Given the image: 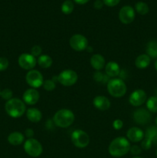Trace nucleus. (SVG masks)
<instances>
[{"instance_id":"obj_1","label":"nucleus","mask_w":157,"mask_h":158,"mask_svg":"<svg viewBox=\"0 0 157 158\" xmlns=\"http://www.w3.org/2000/svg\"><path fill=\"white\" fill-rule=\"evenodd\" d=\"M130 148V143L127 139L123 137H116L109 144V153L114 157H121L129 152Z\"/></svg>"},{"instance_id":"obj_2","label":"nucleus","mask_w":157,"mask_h":158,"mask_svg":"<svg viewBox=\"0 0 157 158\" xmlns=\"http://www.w3.org/2000/svg\"><path fill=\"white\" fill-rule=\"evenodd\" d=\"M5 110L9 117L12 118H18L25 114L26 107L22 100L18 98H12L6 102Z\"/></svg>"},{"instance_id":"obj_3","label":"nucleus","mask_w":157,"mask_h":158,"mask_svg":"<svg viewBox=\"0 0 157 158\" xmlns=\"http://www.w3.org/2000/svg\"><path fill=\"white\" fill-rule=\"evenodd\" d=\"M75 115L69 109H61L57 111L53 117V121L57 127L61 128L69 127L73 123Z\"/></svg>"},{"instance_id":"obj_4","label":"nucleus","mask_w":157,"mask_h":158,"mask_svg":"<svg viewBox=\"0 0 157 158\" xmlns=\"http://www.w3.org/2000/svg\"><path fill=\"white\" fill-rule=\"evenodd\" d=\"M107 90L112 97L119 98L123 97L126 94L127 87L122 79L113 78L109 80V81L108 82Z\"/></svg>"},{"instance_id":"obj_5","label":"nucleus","mask_w":157,"mask_h":158,"mask_svg":"<svg viewBox=\"0 0 157 158\" xmlns=\"http://www.w3.org/2000/svg\"><path fill=\"white\" fill-rule=\"evenodd\" d=\"M24 151L32 157H37L42 153V146L38 140L34 138L28 139L24 143Z\"/></svg>"},{"instance_id":"obj_6","label":"nucleus","mask_w":157,"mask_h":158,"mask_svg":"<svg viewBox=\"0 0 157 158\" xmlns=\"http://www.w3.org/2000/svg\"><path fill=\"white\" fill-rule=\"evenodd\" d=\"M71 140L76 148H85L89 145L90 139L86 132L82 130H75L71 134Z\"/></svg>"},{"instance_id":"obj_7","label":"nucleus","mask_w":157,"mask_h":158,"mask_svg":"<svg viewBox=\"0 0 157 158\" xmlns=\"http://www.w3.org/2000/svg\"><path fill=\"white\" fill-rule=\"evenodd\" d=\"M55 78L62 86H71L75 84L78 80V74L72 69H66L60 73L59 75Z\"/></svg>"},{"instance_id":"obj_8","label":"nucleus","mask_w":157,"mask_h":158,"mask_svg":"<svg viewBox=\"0 0 157 158\" xmlns=\"http://www.w3.org/2000/svg\"><path fill=\"white\" fill-rule=\"evenodd\" d=\"M28 84L33 89L39 88L43 84V77L39 71L36 69H31L27 73L26 77Z\"/></svg>"},{"instance_id":"obj_9","label":"nucleus","mask_w":157,"mask_h":158,"mask_svg":"<svg viewBox=\"0 0 157 158\" xmlns=\"http://www.w3.org/2000/svg\"><path fill=\"white\" fill-rule=\"evenodd\" d=\"M71 48L77 52L86 50L88 47V40L81 34H75L69 40Z\"/></svg>"},{"instance_id":"obj_10","label":"nucleus","mask_w":157,"mask_h":158,"mask_svg":"<svg viewBox=\"0 0 157 158\" xmlns=\"http://www.w3.org/2000/svg\"><path fill=\"white\" fill-rule=\"evenodd\" d=\"M18 65L20 67L26 70L33 69L36 65L37 60L35 56L29 53H22L19 56L18 60Z\"/></svg>"},{"instance_id":"obj_11","label":"nucleus","mask_w":157,"mask_h":158,"mask_svg":"<svg viewBox=\"0 0 157 158\" xmlns=\"http://www.w3.org/2000/svg\"><path fill=\"white\" fill-rule=\"evenodd\" d=\"M119 19L123 24H129L135 19V11L132 6H125L120 9Z\"/></svg>"},{"instance_id":"obj_12","label":"nucleus","mask_w":157,"mask_h":158,"mask_svg":"<svg viewBox=\"0 0 157 158\" xmlns=\"http://www.w3.org/2000/svg\"><path fill=\"white\" fill-rule=\"evenodd\" d=\"M147 95L143 89H135L129 96V101L132 106H139L146 101Z\"/></svg>"},{"instance_id":"obj_13","label":"nucleus","mask_w":157,"mask_h":158,"mask_svg":"<svg viewBox=\"0 0 157 158\" xmlns=\"http://www.w3.org/2000/svg\"><path fill=\"white\" fill-rule=\"evenodd\" d=\"M133 120L137 124L145 125L150 121L151 114L149 110L144 108L137 109L133 113Z\"/></svg>"},{"instance_id":"obj_14","label":"nucleus","mask_w":157,"mask_h":158,"mask_svg":"<svg viewBox=\"0 0 157 158\" xmlns=\"http://www.w3.org/2000/svg\"><path fill=\"white\" fill-rule=\"evenodd\" d=\"M22 98L24 103H27L29 105H34L38 101L39 94L35 89L31 88V89H28L25 91V93L23 94Z\"/></svg>"},{"instance_id":"obj_15","label":"nucleus","mask_w":157,"mask_h":158,"mask_svg":"<svg viewBox=\"0 0 157 158\" xmlns=\"http://www.w3.org/2000/svg\"><path fill=\"white\" fill-rule=\"evenodd\" d=\"M126 135L130 141L135 142V143L143 140L145 137L143 131L140 128L136 127H133L129 129V131L126 133Z\"/></svg>"},{"instance_id":"obj_16","label":"nucleus","mask_w":157,"mask_h":158,"mask_svg":"<svg viewBox=\"0 0 157 158\" xmlns=\"http://www.w3.org/2000/svg\"><path fill=\"white\" fill-rule=\"evenodd\" d=\"M93 105L99 110L105 111L110 107L111 103L107 97L104 96H97L94 98Z\"/></svg>"},{"instance_id":"obj_17","label":"nucleus","mask_w":157,"mask_h":158,"mask_svg":"<svg viewBox=\"0 0 157 158\" xmlns=\"http://www.w3.org/2000/svg\"><path fill=\"white\" fill-rule=\"evenodd\" d=\"M105 71L106 74L109 77H115L119 75L120 67L118 63L115 62H109L105 66Z\"/></svg>"},{"instance_id":"obj_18","label":"nucleus","mask_w":157,"mask_h":158,"mask_svg":"<svg viewBox=\"0 0 157 158\" xmlns=\"http://www.w3.org/2000/svg\"><path fill=\"white\" fill-rule=\"evenodd\" d=\"M90 63L93 69L99 71L105 67V58L100 54H95L91 57Z\"/></svg>"},{"instance_id":"obj_19","label":"nucleus","mask_w":157,"mask_h":158,"mask_svg":"<svg viewBox=\"0 0 157 158\" xmlns=\"http://www.w3.org/2000/svg\"><path fill=\"white\" fill-rule=\"evenodd\" d=\"M26 117L29 121L32 123H38L41 120L42 114L41 111L37 108H29L26 111Z\"/></svg>"},{"instance_id":"obj_20","label":"nucleus","mask_w":157,"mask_h":158,"mask_svg":"<svg viewBox=\"0 0 157 158\" xmlns=\"http://www.w3.org/2000/svg\"><path fill=\"white\" fill-rule=\"evenodd\" d=\"M151 59L147 54H141L139 56L135 61V65L138 69H143L147 68L150 64Z\"/></svg>"},{"instance_id":"obj_21","label":"nucleus","mask_w":157,"mask_h":158,"mask_svg":"<svg viewBox=\"0 0 157 158\" xmlns=\"http://www.w3.org/2000/svg\"><path fill=\"white\" fill-rule=\"evenodd\" d=\"M25 140L23 134L20 132H13L8 137V142L13 146H18L22 144Z\"/></svg>"},{"instance_id":"obj_22","label":"nucleus","mask_w":157,"mask_h":158,"mask_svg":"<svg viewBox=\"0 0 157 158\" xmlns=\"http://www.w3.org/2000/svg\"><path fill=\"white\" fill-rule=\"evenodd\" d=\"M144 137L150 140L152 144H157V126H151L148 127Z\"/></svg>"},{"instance_id":"obj_23","label":"nucleus","mask_w":157,"mask_h":158,"mask_svg":"<svg viewBox=\"0 0 157 158\" xmlns=\"http://www.w3.org/2000/svg\"><path fill=\"white\" fill-rule=\"evenodd\" d=\"M146 53L150 58H157V40H151L147 43Z\"/></svg>"},{"instance_id":"obj_24","label":"nucleus","mask_w":157,"mask_h":158,"mask_svg":"<svg viewBox=\"0 0 157 158\" xmlns=\"http://www.w3.org/2000/svg\"><path fill=\"white\" fill-rule=\"evenodd\" d=\"M38 64L43 69H48L52 65V59L48 55H41L38 56Z\"/></svg>"},{"instance_id":"obj_25","label":"nucleus","mask_w":157,"mask_h":158,"mask_svg":"<svg viewBox=\"0 0 157 158\" xmlns=\"http://www.w3.org/2000/svg\"><path fill=\"white\" fill-rule=\"evenodd\" d=\"M146 107L149 112L157 113V97H150L146 101Z\"/></svg>"},{"instance_id":"obj_26","label":"nucleus","mask_w":157,"mask_h":158,"mask_svg":"<svg viewBox=\"0 0 157 158\" xmlns=\"http://www.w3.org/2000/svg\"><path fill=\"white\" fill-rule=\"evenodd\" d=\"M74 9V4L71 0H66L62 3L61 6V10L66 15L72 13Z\"/></svg>"},{"instance_id":"obj_27","label":"nucleus","mask_w":157,"mask_h":158,"mask_svg":"<svg viewBox=\"0 0 157 158\" xmlns=\"http://www.w3.org/2000/svg\"><path fill=\"white\" fill-rule=\"evenodd\" d=\"M135 9L136 12L140 15H146L149 11L148 5L146 3L143 2H138L135 4Z\"/></svg>"},{"instance_id":"obj_28","label":"nucleus","mask_w":157,"mask_h":158,"mask_svg":"<svg viewBox=\"0 0 157 158\" xmlns=\"http://www.w3.org/2000/svg\"><path fill=\"white\" fill-rule=\"evenodd\" d=\"M94 80H95V81L97 82V83H106L109 81V77H108L106 74H103V73L99 72V71H97V72H95V73H94Z\"/></svg>"},{"instance_id":"obj_29","label":"nucleus","mask_w":157,"mask_h":158,"mask_svg":"<svg viewBox=\"0 0 157 158\" xmlns=\"http://www.w3.org/2000/svg\"><path fill=\"white\" fill-rule=\"evenodd\" d=\"M43 88L47 91H52L55 88V82L52 80H46L43 82Z\"/></svg>"},{"instance_id":"obj_30","label":"nucleus","mask_w":157,"mask_h":158,"mask_svg":"<svg viewBox=\"0 0 157 158\" xmlns=\"http://www.w3.org/2000/svg\"><path fill=\"white\" fill-rule=\"evenodd\" d=\"M12 95H13V94H12V91L10 89H4L3 90L1 91V94H0L3 100H7V101L12 98Z\"/></svg>"},{"instance_id":"obj_31","label":"nucleus","mask_w":157,"mask_h":158,"mask_svg":"<svg viewBox=\"0 0 157 158\" xmlns=\"http://www.w3.org/2000/svg\"><path fill=\"white\" fill-rule=\"evenodd\" d=\"M33 56H40L42 54V47L41 46H38V45H35V46H32V49H31V53Z\"/></svg>"},{"instance_id":"obj_32","label":"nucleus","mask_w":157,"mask_h":158,"mask_svg":"<svg viewBox=\"0 0 157 158\" xmlns=\"http://www.w3.org/2000/svg\"><path fill=\"white\" fill-rule=\"evenodd\" d=\"M9 66V60L6 57H0V71H4Z\"/></svg>"},{"instance_id":"obj_33","label":"nucleus","mask_w":157,"mask_h":158,"mask_svg":"<svg viewBox=\"0 0 157 158\" xmlns=\"http://www.w3.org/2000/svg\"><path fill=\"white\" fill-rule=\"evenodd\" d=\"M152 145V142H151L149 140H148L147 138L143 139V140L142 141V143H141L142 148H143V150H146H146L150 149Z\"/></svg>"},{"instance_id":"obj_34","label":"nucleus","mask_w":157,"mask_h":158,"mask_svg":"<svg viewBox=\"0 0 157 158\" xmlns=\"http://www.w3.org/2000/svg\"><path fill=\"white\" fill-rule=\"evenodd\" d=\"M112 127H113L115 130L119 131V130H120L123 127V122L121 120H119V119H116L112 123Z\"/></svg>"},{"instance_id":"obj_35","label":"nucleus","mask_w":157,"mask_h":158,"mask_svg":"<svg viewBox=\"0 0 157 158\" xmlns=\"http://www.w3.org/2000/svg\"><path fill=\"white\" fill-rule=\"evenodd\" d=\"M129 151H130L131 154H133V155H139V154H140V153H141L142 149L141 148H139V147L137 146V145H133V146H132L130 148Z\"/></svg>"},{"instance_id":"obj_36","label":"nucleus","mask_w":157,"mask_h":158,"mask_svg":"<svg viewBox=\"0 0 157 158\" xmlns=\"http://www.w3.org/2000/svg\"><path fill=\"white\" fill-rule=\"evenodd\" d=\"M103 3L109 7H113L119 3L120 0H103Z\"/></svg>"},{"instance_id":"obj_37","label":"nucleus","mask_w":157,"mask_h":158,"mask_svg":"<svg viewBox=\"0 0 157 158\" xmlns=\"http://www.w3.org/2000/svg\"><path fill=\"white\" fill-rule=\"evenodd\" d=\"M25 135L26 137H28V139L32 138V137L34 136V131L33 130L30 129V128H28L25 131Z\"/></svg>"},{"instance_id":"obj_38","label":"nucleus","mask_w":157,"mask_h":158,"mask_svg":"<svg viewBox=\"0 0 157 158\" xmlns=\"http://www.w3.org/2000/svg\"><path fill=\"white\" fill-rule=\"evenodd\" d=\"M103 6V1L102 0H96V1L94 2V7L96 9H102Z\"/></svg>"},{"instance_id":"obj_39","label":"nucleus","mask_w":157,"mask_h":158,"mask_svg":"<svg viewBox=\"0 0 157 158\" xmlns=\"http://www.w3.org/2000/svg\"><path fill=\"white\" fill-rule=\"evenodd\" d=\"M89 1V0H74L75 2L78 3V4H80V5L86 4V3H87Z\"/></svg>"},{"instance_id":"obj_40","label":"nucleus","mask_w":157,"mask_h":158,"mask_svg":"<svg viewBox=\"0 0 157 158\" xmlns=\"http://www.w3.org/2000/svg\"><path fill=\"white\" fill-rule=\"evenodd\" d=\"M155 69H156V71H157V60L155 62Z\"/></svg>"},{"instance_id":"obj_41","label":"nucleus","mask_w":157,"mask_h":158,"mask_svg":"<svg viewBox=\"0 0 157 158\" xmlns=\"http://www.w3.org/2000/svg\"><path fill=\"white\" fill-rule=\"evenodd\" d=\"M155 124H156V126H157V117L155 118Z\"/></svg>"},{"instance_id":"obj_42","label":"nucleus","mask_w":157,"mask_h":158,"mask_svg":"<svg viewBox=\"0 0 157 158\" xmlns=\"http://www.w3.org/2000/svg\"><path fill=\"white\" fill-rule=\"evenodd\" d=\"M155 94H156V96H155V97H157V89H155Z\"/></svg>"},{"instance_id":"obj_43","label":"nucleus","mask_w":157,"mask_h":158,"mask_svg":"<svg viewBox=\"0 0 157 158\" xmlns=\"http://www.w3.org/2000/svg\"><path fill=\"white\" fill-rule=\"evenodd\" d=\"M132 158H143V157H132Z\"/></svg>"},{"instance_id":"obj_44","label":"nucleus","mask_w":157,"mask_h":158,"mask_svg":"<svg viewBox=\"0 0 157 158\" xmlns=\"http://www.w3.org/2000/svg\"><path fill=\"white\" fill-rule=\"evenodd\" d=\"M155 155H156V157H157V149H156V151H155Z\"/></svg>"},{"instance_id":"obj_45","label":"nucleus","mask_w":157,"mask_h":158,"mask_svg":"<svg viewBox=\"0 0 157 158\" xmlns=\"http://www.w3.org/2000/svg\"><path fill=\"white\" fill-rule=\"evenodd\" d=\"M0 94H1V90H0Z\"/></svg>"}]
</instances>
